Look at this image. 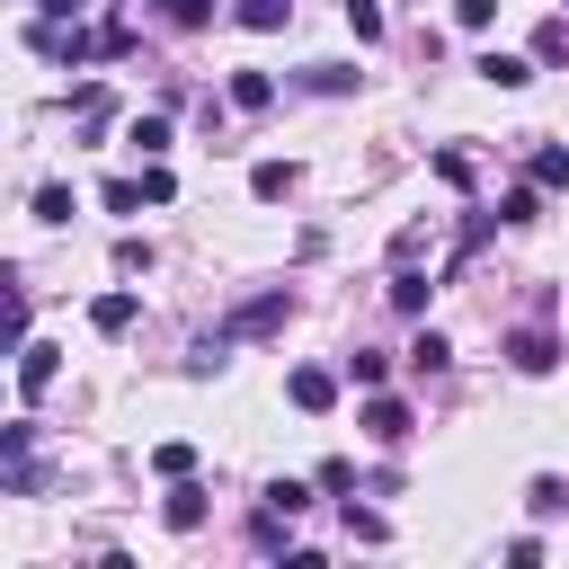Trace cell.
Listing matches in <instances>:
<instances>
[{
	"label": "cell",
	"instance_id": "1",
	"mask_svg": "<svg viewBox=\"0 0 569 569\" xmlns=\"http://www.w3.org/2000/svg\"><path fill=\"white\" fill-rule=\"evenodd\" d=\"M507 365H516V373H551V365H560V338H551V329H516V338H507Z\"/></svg>",
	"mask_w": 569,
	"mask_h": 569
},
{
	"label": "cell",
	"instance_id": "2",
	"mask_svg": "<svg viewBox=\"0 0 569 569\" xmlns=\"http://www.w3.org/2000/svg\"><path fill=\"white\" fill-rule=\"evenodd\" d=\"M284 400H293V409H329V400H338V373H329V365H293V373H284Z\"/></svg>",
	"mask_w": 569,
	"mask_h": 569
},
{
	"label": "cell",
	"instance_id": "3",
	"mask_svg": "<svg viewBox=\"0 0 569 569\" xmlns=\"http://www.w3.org/2000/svg\"><path fill=\"white\" fill-rule=\"evenodd\" d=\"M133 311H142L133 293H98V302H89V329H98V338H124V329H133Z\"/></svg>",
	"mask_w": 569,
	"mask_h": 569
},
{
	"label": "cell",
	"instance_id": "4",
	"mask_svg": "<svg viewBox=\"0 0 569 569\" xmlns=\"http://www.w3.org/2000/svg\"><path fill=\"white\" fill-rule=\"evenodd\" d=\"M231 107H240V116H267V107H276V80H267V71H231Z\"/></svg>",
	"mask_w": 569,
	"mask_h": 569
},
{
	"label": "cell",
	"instance_id": "5",
	"mask_svg": "<svg viewBox=\"0 0 569 569\" xmlns=\"http://www.w3.org/2000/svg\"><path fill=\"white\" fill-rule=\"evenodd\" d=\"M293 178H302L293 160H258V169H249V196H258V204H276V196H293Z\"/></svg>",
	"mask_w": 569,
	"mask_h": 569
},
{
	"label": "cell",
	"instance_id": "6",
	"mask_svg": "<svg viewBox=\"0 0 569 569\" xmlns=\"http://www.w3.org/2000/svg\"><path fill=\"white\" fill-rule=\"evenodd\" d=\"M365 436H373V445H400V436H409V409H400V400H365Z\"/></svg>",
	"mask_w": 569,
	"mask_h": 569
},
{
	"label": "cell",
	"instance_id": "7",
	"mask_svg": "<svg viewBox=\"0 0 569 569\" xmlns=\"http://www.w3.org/2000/svg\"><path fill=\"white\" fill-rule=\"evenodd\" d=\"M480 80H498V89H525V80H533V62H525V53H498V44H489V53H480Z\"/></svg>",
	"mask_w": 569,
	"mask_h": 569
},
{
	"label": "cell",
	"instance_id": "8",
	"mask_svg": "<svg viewBox=\"0 0 569 569\" xmlns=\"http://www.w3.org/2000/svg\"><path fill=\"white\" fill-rule=\"evenodd\" d=\"M284 311H293V302H284V293H258V302H249V311H240V320H231V338H258V329H276V320H284Z\"/></svg>",
	"mask_w": 569,
	"mask_h": 569
},
{
	"label": "cell",
	"instance_id": "9",
	"mask_svg": "<svg viewBox=\"0 0 569 569\" xmlns=\"http://www.w3.org/2000/svg\"><path fill=\"white\" fill-rule=\"evenodd\" d=\"M53 373H62V365H53V347H18V391H27V400H36Z\"/></svg>",
	"mask_w": 569,
	"mask_h": 569
},
{
	"label": "cell",
	"instance_id": "10",
	"mask_svg": "<svg viewBox=\"0 0 569 569\" xmlns=\"http://www.w3.org/2000/svg\"><path fill=\"white\" fill-rule=\"evenodd\" d=\"M160 516H169V525H178V533H196V525H204V489H196V480H178V489H169V507H160Z\"/></svg>",
	"mask_w": 569,
	"mask_h": 569
},
{
	"label": "cell",
	"instance_id": "11",
	"mask_svg": "<svg viewBox=\"0 0 569 569\" xmlns=\"http://www.w3.org/2000/svg\"><path fill=\"white\" fill-rule=\"evenodd\" d=\"M124 142H133L142 160H160V151H169V116H133V124H124Z\"/></svg>",
	"mask_w": 569,
	"mask_h": 569
},
{
	"label": "cell",
	"instance_id": "12",
	"mask_svg": "<svg viewBox=\"0 0 569 569\" xmlns=\"http://www.w3.org/2000/svg\"><path fill=\"white\" fill-rule=\"evenodd\" d=\"M231 18H240V27H258V36H276V27L293 18V0H240Z\"/></svg>",
	"mask_w": 569,
	"mask_h": 569
},
{
	"label": "cell",
	"instance_id": "13",
	"mask_svg": "<svg viewBox=\"0 0 569 569\" xmlns=\"http://www.w3.org/2000/svg\"><path fill=\"white\" fill-rule=\"evenodd\" d=\"M302 89H320V98H338V89H356V71H347V62H302Z\"/></svg>",
	"mask_w": 569,
	"mask_h": 569
},
{
	"label": "cell",
	"instance_id": "14",
	"mask_svg": "<svg viewBox=\"0 0 569 569\" xmlns=\"http://www.w3.org/2000/svg\"><path fill=\"white\" fill-rule=\"evenodd\" d=\"M391 311H427V276L400 258V276H391Z\"/></svg>",
	"mask_w": 569,
	"mask_h": 569
},
{
	"label": "cell",
	"instance_id": "15",
	"mask_svg": "<svg viewBox=\"0 0 569 569\" xmlns=\"http://www.w3.org/2000/svg\"><path fill=\"white\" fill-rule=\"evenodd\" d=\"M409 365H418V373H445V365H453V338H436V329H418V347H409Z\"/></svg>",
	"mask_w": 569,
	"mask_h": 569
},
{
	"label": "cell",
	"instance_id": "16",
	"mask_svg": "<svg viewBox=\"0 0 569 569\" xmlns=\"http://www.w3.org/2000/svg\"><path fill=\"white\" fill-rule=\"evenodd\" d=\"M151 471H160V480H187V471H196V445H178V436L151 445Z\"/></svg>",
	"mask_w": 569,
	"mask_h": 569
},
{
	"label": "cell",
	"instance_id": "17",
	"mask_svg": "<svg viewBox=\"0 0 569 569\" xmlns=\"http://www.w3.org/2000/svg\"><path fill=\"white\" fill-rule=\"evenodd\" d=\"M533 187H569V151L542 142V151H533Z\"/></svg>",
	"mask_w": 569,
	"mask_h": 569
},
{
	"label": "cell",
	"instance_id": "18",
	"mask_svg": "<svg viewBox=\"0 0 569 569\" xmlns=\"http://www.w3.org/2000/svg\"><path fill=\"white\" fill-rule=\"evenodd\" d=\"M80 204H71V187H36V222H71Z\"/></svg>",
	"mask_w": 569,
	"mask_h": 569
},
{
	"label": "cell",
	"instance_id": "19",
	"mask_svg": "<svg viewBox=\"0 0 569 569\" xmlns=\"http://www.w3.org/2000/svg\"><path fill=\"white\" fill-rule=\"evenodd\" d=\"M533 53H542V62H569V18H551V27L533 36Z\"/></svg>",
	"mask_w": 569,
	"mask_h": 569
},
{
	"label": "cell",
	"instance_id": "20",
	"mask_svg": "<svg viewBox=\"0 0 569 569\" xmlns=\"http://www.w3.org/2000/svg\"><path fill=\"white\" fill-rule=\"evenodd\" d=\"M525 498H533V516H560V507H569V489H560V480H551V471H542V480H533V489H525Z\"/></svg>",
	"mask_w": 569,
	"mask_h": 569
},
{
	"label": "cell",
	"instance_id": "21",
	"mask_svg": "<svg viewBox=\"0 0 569 569\" xmlns=\"http://www.w3.org/2000/svg\"><path fill=\"white\" fill-rule=\"evenodd\" d=\"M347 533H356V542H382V533H391V525H382V516H373V507H356V498H347Z\"/></svg>",
	"mask_w": 569,
	"mask_h": 569
},
{
	"label": "cell",
	"instance_id": "22",
	"mask_svg": "<svg viewBox=\"0 0 569 569\" xmlns=\"http://www.w3.org/2000/svg\"><path fill=\"white\" fill-rule=\"evenodd\" d=\"M347 27H356V44H373V36H382V9H373V0H347Z\"/></svg>",
	"mask_w": 569,
	"mask_h": 569
},
{
	"label": "cell",
	"instance_id": "23",
	"mask_svg": "<svg viewBox=\"0 0 569 569\" xmlns=\"http://www.w3.org/2000/svg\"><path fill=\"white\" fill-rule=\"evenodd\" d=\"M436 178L445 187H471V151H436Z\"/></svg>",
	"mask_w": 569,
	"mask_h": 569
},
{
	"label": "cell",
	"instance_id": "24",
	"mask_svg": "<svg viewBox=\"0 0 569 569\" xmlns=\"http://www.w3.org/2000/svg\"><path fill=\"white\" fill-rule=\"evenodd\" d=\"M498 222H533V187H507L498 196Z\"/></svg>",
	"mask_w": 569,
	"mask_h": 569
},
{
	"label": "cell",
	"instance_id": "25",
	"mask_svg": "<svg viewBox=\"0 0 569 569\" xmlns=\"http://www.w3.org/2000/svg\"><path fill=\"white\" fill-rule=\"evenodd\" d=\"M267 507H284V516H302V507H311V489H302V480H276V489H267Z\"/></svg>",
	"mask_w": 569,
	"mask_h": 569
},
{
	"label": "cell",
	"instance_id": "26",
	"mask_svg": "<svg viewBox=\"0 0 569 569\" xmlns=\"http://www.w3.org/2000/svg\"><path fill=\"white\" fill-rule=\"evenodd\" d=\"M453 18H462V27H489V18H498V0H453Z\"/></svg>",
	"mask_w": 569,
	"mask_h": 569
},
{
	"label": "cell",
	"instance_id": "27",
	"mask_svg": "<svg viewBox=\"0 0 569 569\" xmlns=\"http://www.w3.org/2000/svg\"><path fill=\"white\" fill-rule=\"evenodd\" d=\"M169 18H178V27H204V18H213V0H169Z\"/></svg>",
	"mask_w": 569,
	"mask_h": 569
}]
</instances>
